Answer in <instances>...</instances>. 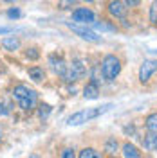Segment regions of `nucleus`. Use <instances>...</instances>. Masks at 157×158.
<instances>
[{
	"label": "nucleus",
	"mask_w": 157,
	"mask_h": 158,
	"mask_svg": "<svg viewBox=\"0 0 157 158\" xmlns=\"http://www.w3.org/2000/svg\"><path fill=\"white\" fill-rule=\"evenodd\" d=\"M110 108H112V104L108 102V104H103V106H96V108H87V110H81V111H76V113H72V115L67 118V124H69V126H79V124H83V122H88V120H92V118L101 117V115L107 113Z\"/></svg>",
	"instance_id": "nucleus-1"
},
{
	"label": "nucleus",
	"mask_w": 157,
	"mask_h": 158,
	"mask_svg": "<svg viewBox=\"0 0 157 158\" xmlns=\"http://www.w3.org/2000/svg\"><path fill=\"white\" fill-rule=\"evenodd\" d=\"M13 97H15V101L18 102V106L24 111H31V110L36 106L38 95H36V92L33 88L25 86V85H18V86H15V90H13Z\"/></svg>",
	"instance_id": "nucleus-2"
},
{
	"label": "nucleus",
	"mask_w": 157,
	"mask_h": 158,
	"mask_svg": "<svg viewBox=\"0 0 157 158\" xmlns=\"http://www.w3.org/2000/svg\"><path fill=\"white\" fill-rule=\"evenodd\" d=\"M119 72H121V61H119L118 56H114V54L105 56L103 61H101V74H103V77L107 79L108 83H112V81H116Z\"/></svg>",
	"instance_id": "nucleus-3"
},
{
	"label": "nucleus",
	"mask_w": 157,
	"mask_h": 158,
	"mask_svg": "<svg viewBox=\"0 0 157 158\" xmlns=\"http://www.w3.org/2000/svg\"><path fill=\"white\" fill-rule=\"evenodd\" d=\"M85 67H83V63H79V61H74L72 65H67V70H65V74L61 76V77L65 79L67 83H76L78 79H81L85 76Z\"/></svg>",
	"instance_id": "nucleus-4"
},
{
	"label": "nucleus",
	"mask_w": 157,
	"mask_h": 158,
	"mask_svg": "<svg viewBox=\"0 0 157 158\" xmlns=\"http://www.w3.org/2000/svg\"><path fill=\"white\" fill-rule=\"evenodd\" d=\"M69 25L70 31H74L76 34H78L79 38L87 40V41H99V36L96 32H92L90 29H87V25H83V23H76V22H72V23H67Z\"/></svg>",
	"instance_id": "nucleus-5"
},
{
	"label": "nucleus",
	"mask_w": 157,
	"mask_h": 158,
	"mask_svg": "<svg viewBox=\"0 0 157 158\" xmlns=\"http://www.w3.org/2000/svg\"><path fill=\"white\" fill-rule=\"evenodd\" d=\"M72 20L76 23H83V25H92L94 23V13L88 7H78L72 11Z\"/></svg>",
	"instance_id": "nucleus-6"
},
{
	"label": "nucleus",
	"mask_w": 157,
	"mask_h": 158,
	"mask_svg": "<svg viewBox=\"0 0 157 158\" xmlns=\"http://www.w3.org/2000/svg\"><path fill=\"white\" fill-rule=\"evenodd\" d=\"M155 72H157V59H145L141 69H139V81L146 83Z\"/></svg>",
	"instance_id": "nucleus-7"
},
{
	"label": "nucleus",
	"mask_w": 157,
	"mask_h": 158,
	"mask_svg": "<svg viewBox=\"0 0 157 158\" xmlns=\"http://www.w3.org/2000/svg\"><path fill=\"white\" fill-rule=\"evenodd\" d=\"M127 4H123V2H119V0H110L108 2V13L112 15V16H116V18H123L125 15H127Z\"/></svg>",
	"instance_id": "nucleus-8"
},
{
	"label": "nucleus",
	"mask_w": 157,
	"mask_h": 158,
	"mask_svg": "<svg viewBox=\"0 0 157 158\" xmlns=\"http://www.w3.org/2000/svg\"><path fill=\"white\" fill-rule=\"evenodd\" d=\"M49 65H51V69L54 70V74H60V76H63L65 70H67L65 61L61 58H56V56H49Z\"/></svg>",
	"instance_id": "nucleus-9"
},
{
	"label": "nucleus",
	"mask_w": 157,
	"mask_h": 158,
	"mask_svg": "<svg viewBox=\"0 0 157 158\" xmlns=\"http://www.w3.org/2000/svg\"><path fill=\"white\" fill-rule=\"evenodd\" d=\"M99 95V86L98 83H94V81H90L85 85V88H83V97L85 99H98Z\"/></svg>",
	"instance_id": "nucleus-10"
},
{
	"label": "nucleus",
	"mask_w": 157,
	"mask_h": 158,
	"mask_svg": "<svg viewBox=\"0 0 157 158\" xmlns=\"http://www.w3.org/2000/svg\"><path fill=\"white\" fill-rule=\"evenodd\" d=\"M143 148L146 151H157V133L150 131L148 135H145L143 138Z\"/></svg>",
	"instance_id": "nucleus-11"
},
{
	"label": "nucleus",
	"mask_w": 157,
	"mask_h": 158,
	"mask_svg": "<svg viewBox=\"0 0 157 158\" xmlns=\"http://www.w3.org/2000/svg\"><path fill=\"white\" fill-rule=\"evenodd\" d=\"M27 74H29V77L33 79L34 83H42V81L45 79V72H43L42 67H31Z\"/></svg>",
	"instance_id": "nucleus-12"
},
{
	"label": "nucleus",
	"mask_w": 157,
	"mask_h": 158,
	"mask_svg": "<svg viewBox=\"0 0 157 158\" xmlns=\"http://www.w3.org/2000/svg\"><path fill=\"white\" fill-rule=\"evenodd\" d=\"M123 156L125 158H139L141 156V151H139L134 144H128L127 142V144L123 146Z\"/></svg>",
	"instance_id": "nucleus-13"
},
{
	"label": "nucleus",
	"mask_w": 157,
	"mask_h": 158,
	"mask_svg": "<svg viewBox=\"0 0 157 158\" xmlns=\"http://www.w3.org/2000/svg\"><path fill=\"white\" fill-rule=\"evenodd\" d=\"M2 47L6 50H16L20 47V40L15 36H7V38L2 40Z\"/></svg>",
	"instance_id": "nucleus-14"
},
{
	"label": "nucleus",
	"mask_w": 157,
	"mask_h": 158,
	"mask_svg": "<svg viewBox=\"0 0 157 158\" xmlns=\"http://www.w3.org/2000/svg\"><path fill=\"white\" fill-rule=\"evenodd\" d=\"M145 126H146L148 131L157 133V113H150V115L145 118Z\"/></svg>",
	"instance_id": "nucleus-15"
},
{
	"label": "nucleus",
	"mask_w": 157,
	"mask_h": 158,
	"mask_svg": "<svg viewBox=\"0 0 157 158\" xmlns=\"http://www.w3.org/2000/svg\"><path fill=\"white\" fill-rule=\"evenodd\" d=\"M118 140L116 138H107V142H105V151H107L108 155H116V151H118Z\"/></svg>",
	"instance_id": "nucleus-16"
},
{
	"label": "nucleus",
	"mask_w": 157,
	"mask_h": 158,
	"mask_svg": "<svg viewBox=\"0 0 157 158\" xmlns=\"http://www.w3.org/2000/svg\"><path fill=\"white\" fill-rule=\"evenodd\" d=\"M79 158H99L101 155H99L96 149H92V148H85L83 151H79Z\"/></svg>",
	"instance_id": "nucleus-17"
},
{
	"label": "nucleus",
	"mask_w": 157,
	"mask_h": 158,
	"mask_svg": "<svg viewBox=\"0 0 157 158\" xmlns=\"http://www.w3.org/2000/svg\"><path fill=\"white\" fill-rule=\"evenodd\" d=\"M52 111V108H51V104H47V102H42L40 104V110H38V115H40V118H45L49 117V113Z\"/></svg>",
	"instance_id": "nucleus-18"
},
{
	"label": "nucleus",
	"mask_w": 157,
	"mask_h": 158,
	"mask_svg": "<svg viewBox=\"0 0 157 158\" xmlns=\"http://www.w3.org/2000/svg\"><path fill=\"white\" fill-rule=\"evenodd\" d=\"M78 6V0H60L58 2V7L60 9H72Z\"/></svg>",
	"instance_id": "nucleus-19"
},
{
	"label": "nucleus",
	"mask_w": 157,
	"mask_h": 158,
	"mask_svg": "<svg viewBox=\"0 0 157 158\" xmlns=\"http://www.w3.org/2000/svg\"><path fill=\"white\" fill-rule=\"evenodd\" d=\"M92 25H94L98 31H116V27H114V25H108V23H105V20H101V22H94Z\"/></svg>",
	"instance_id": "nucleus-20"
},
{
	"label": "nucleus",
	"mask_w": 157,
	"mask_h": 158,
	"mask_svg": "<svg viewBox=\"0 0 157 158\" xmlns=\"http://www.w3.org/2000/svg\"><path fill=\"white\" fill-rule=\"evenodd\" d=\"M150 22L157 23V0L152 2V7H150Z\"/></svg>",
	"instance_id": "nucleus-21"
},
{
	"label": "nucleus",
	"mask_w": 157,
	"mask_h": 158,
	"mask_svg": "<svg viewBox=\"0 0 157 158\" xmlns=\"http://www.w3.org/2000/svg\"><path fill=\"white\" fill-rule=\"evenodd\" d=\"M25 56H27L29 59H38V58H40V52H38L36 49H27Z\"/></svg>",
	"instance_id": "nucleus-22"
},
{
	"label": "nucleus",
	"mask_w": 157,
	"mask_h": 158,
	"mask_svg": "<svg viewBox=\"0 0 157 158\" xmlns=\"http://www.w3.org/2000/svg\"><path fill=\"white\" fill-rule=\"evenodd\" d=\"M7 16H9V18H20V16H22V11L16 9V7H15V9H9L7 11Z\"/></svg>",
	"instance_id": "nucleus-23"
},
{
	"label": "nucleus",
	"mask_w": 157,
	"mask_h": 158,
	"mask_svg": "<svg viewBox=\"0 0 157 158\" xmlns=\"http://www.w3.org/2000/svg\"><path fill=\"white\" fill-rule=\"evenodd\" d=\"M61 158H74V149H70V148L63 149L61 151Z\"/></svg>",
	"instance_id": "nucleus-24"
},
{
	"label": "nucleus",
	"mask_w": 157,
	"mask_h": 158,
	"mask_svg": "<svg viewBox=\"0 0 157 158\" xmlns=\"http://www.w3.org/2000/svg\"><path fill=\"white\" fill-rule=\"evenodd\" d=\"M125 4H127V7H139L141 0H125Z\"/></svg>",
	"instance_id": "nucleus-25"
},
{
	"label": "nucleus",
	"mask_w": 157,
	"mask_h": 158,
	"mask_svg": "<svg viewBox=\"0 0 157 158\" xmlns=\"http://www.w3.org/2000/svg\"><path fill=\"white\" fill-rule=\"evenodd\" d=\"M7 32H13V27H0V34H7Z\"/></svg>",
	"instance_id": "nucleus-26"
},
{
	"label": "nucleus",
	"mask_w": 157,
	"mask_h": 158,
	"mask_svg": "<svg viewBox=\"0 0 157 158\" xmlns=\"http://www.w3.org/2000/svg\"><path fill=\"white\" fill-rule=\"evenodd\" d=\"M0 115H7V110H6V106H2V104H0Z\"/></svg>",
	"instance_id": "nucleus-27"
},
{
	"label": "nucleus",
	"mask_w": 157,
	"mask_h": 158,
	"mask_svg": "<svg viewBox=\"0 0 157 158\" xmlns=\"http://www.w3.org/2000/svg\"><path fill=\"white\" fill-rule=\"evenodd\" d=\"M83 2H88V4H90V2H94V0H83Z\"/></svg>",
	"instance_id": "nucleus-28"
},
{
	"label": "nucleus",
	"mask_w": 157,
	"mask_h": 158,
	"mask_svg": "<svg viewBox=\"0 0 157 158\" xmlns=\"http://www.w3.org/2000/svg\"><path fill=\"white\" fill-rule=\"evenodd\" d=\"M4 2H15V0H4Z\"/></svg>",
	"instance_id": "nucleus-29"
}]
</instances>
